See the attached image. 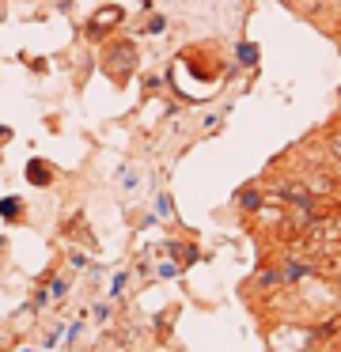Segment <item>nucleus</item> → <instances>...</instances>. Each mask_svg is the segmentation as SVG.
<instances>
[{
    "label": "nucleus",
    "instance_id": "obj_1",
    "mask_svg": "<svg viewBox=\"0 0 341 352\" xmlns=\"http://www.w3.org/2000/svg\"><path fill=\"white\" fill-rule=\"evenodd\" d=\"M121 19H125V8H121V4H103V8L87 19V38H106L114 27H121Z\"/></svg>",
    "mask_w": 341,
    "mask_h": 352
},
{
    "label": "nucleus",
    "instance_id": "obj_2",
    "mask_svg": "<svg viewBox=\"0 0 341 352\" xmlns=\"http://www.w3.org/2000/svg\"><path fill=\"white\" fill-rule=\"evenodd\" d=\"M23 175H27L30 186H38V190H45V186H53V167L45 160H27V167H23Z\"/></svg>",
    "mask_w": 341,
    "mask_h": 352
},
{
    "label": "nucleus",
    "instance_id": "obj_3",
    "mask_svg": "<svg viewBox=\"0 0 341 352\" xmlns=\"http://www.w3.org/2000/svg\"><path fill=\"white\" fill-rule=\"evenodd\" d=\"M262 205H265V190H258V186H247V190L235 193V208H239V212H247V216H254Z\"/></svg>",
    "mask_w": 341,
    "mask_h": 352
},
{
    "label": "nucleus",
    "instance_id": "obj_4",
    "mask_svg": "<svg viewBox=\"0 0 341 352\" xmlns=\"http://www.w3.org/2000/svg\"><path fill=\"white\" fill-rule=\"evenodd\" d=\"M118 65H129V69L136 65V50L129 46V42H118V46H110V54H106V69H110L114 76H118Z\"/></svg>",
    "mask_w": 341,
    "mask_h": 352
},
{
    "label": "nucleus",
    "instance_id": "obj_5",
    "mask_svg": "<svg viewBox=\"0 0 341 352\" xmlns=\"http://www.w3.org/2000/svg\"><path fill=\"white\" fill-rule=\"evenodd\" d=\"M254 288H258V292H277V288H285V276H280V265H262V269H258Z\"/></svg>",
    "mask_w": 341,
    "mask_h": 352
},
{
    "label": "nucleus",
    "instance_id": "obj_6",
    "mask_svg": "<svg viewBox=\"0 0 341 352\" xmlns=\"http://www.w3.org/2000/svg\"><path fill=\"white\" fill-rule=\"evenodd\" d=\"M23 208V197H0V220H19Z\"/></svg>",
    "mask_w": 341,
    "mask_h": 352
},
{
    "label": "nucleus",
    "instance_id": "obj_7",
    "mask_svg": "<svg viewBox=\"0 0 341 352\" xmlns=\"http://www.w3.org/2000/svg\"><path fill=\"white\" fill-rule=\"evenodd\" d=\"M341 329V314H333L330 322H322V326H315V341H333Z\"/></svg>",
    "mask_w": 341,
    "mask_h": 352
},
{
    "label": "nucleus",
    "instance_id": "obj_8",
    "mask_svg": "<svg viewBox=\"0 0 341 352\" xmlns=\"http://www.w3.org/2000/svg\"><path fill=\"white\" fill-rule=\"evenodd\" d=\"M235 57H239V65L247 69V65L258 61V46H250V42H239V50H235Z\"/></svg>",
    "mask_w": 341,
    "mask_h": 352
},
{
    "label": "nucleus",
    "instance_id": "obj_9",
    "mask_svg": "<svg viewBox=\"0 0 341 352\" xmlns=\"http://www.w3.org/2000/svg\"><path fill=\"white\" fill-rule=\"evenodd\" d=\"M326 148H330V160H333V167L341 170V129H338V133H330V140H326Z\"/></svg>",
    "mask_w": 341,
    "mask_h": 352
},
{
    "label": "nucleus",
    "instance_id": "obj_10",
    "mask_svg": "<svg viewBox=\"0 0 341 352\" xmlns=\"http://www.w3.org/2000/svg\"><path fill=\"white\" fill-rule=\"evenodd\" d=\"M156 273L163 276V280H174V276H182V269H178V261H159Z\"/></svg>",
    "mask_w": 341,
    "mask_h": 352
},
{
    "label": "nucleus",
    "instance_id": "obj_11",
    "mask_svg": "<svg viewBox=\"0 0 341 352\" xmlns=\"http://www.w3.org/2000/svg\"><path fill=\"white\" fill-rule=\"evenodd\" d=\"M156 216L159 220H171V197H167V193H156Z\"/></svg>",
    "mask_w": 341,
    "mask_h": 352
},
{
    "label": "nucleus",
    "instance_id": "obj_12",
    "mask_svg": "<svg viewBox=\"0 0 341 352\" xmlns=\"http://www.w3.org/2000/svg\"><path fill=\"white\" fill-rule=\"evenodd\" d=\"M167 31V16H152L148 27H144V34H163Z\"/></svg>",
    "mask_w": 341,
    "mask_h": 352
},
{
    "label": "nucleus",
    "instance_id": "obj_13",
    "mask_svg": "<svg viewBox=\"0 0 341 352\" xmlns=\"http://www.w3.org/2000/svg\"><path fill=\"white\" fill-rule=\"evenodd\" d=\"M65 292H68V280H61V276H57V280L50 284V299H65Z\"/></svg>",
    "mask_w": 341,
    "mask_h": 352
},
{
    "label": "nucleus",
    "instance_id": "obj_14",
    "mask_svg": "<svg viewBox=\"0 0 341 352\" xmlns=\"http://www.w3.org/2000/svg\"><path fill=\"white\" fill-rule=\"evenodd\" d=\"M125 284H129V273H118V276H114V288H110V296L118 299L121 292H125Z\"/></svg>",
    "mask_w": 341,
    "mask_h": 352
},
{
    "label": "nucleus",
    "instance_id": "obj_15",
    "mask_svg": "<svg viewBox=\"0 0 341 352\" xmlns=\"http://www.w3.org/2000/svg\"><path fill=\"white\" fill-rule=\"evenodd\" d=\"M91 314H95L99 322H110V303H95V307H91Z\"/></svg>",
    "mask_w": 341,
    "mask_h": 352
},
{
    "label": "nucleus",
    "instance_id": "obj_16",
    "mask_svg": "<svg viewBox=\"0 0 341 352\" xmlns=\"http://www.w3.org/2000/svg\"><path fill=\"white\" fill-rule=\"evenodd\" d=\"M61 333H65V329H53V333H45V341H42V344H45V349H53V344L61 341Z\"/></svg>",
    "mask_w": 341,
    "mask_h": 352
},
{
    "label": "nucleus",
    "instance_id": "obj_17",
    "mask_svg": "<svg viewBox=\"0 0 341 352\" xmlns=\"http://www.w3.org/2000/svg\"><path fill=\"white\" fill-rule=\"evenodd\" d=\"M4 140H12V129H4V125H0V144H4Z\"/></svg>",
    "mask_w": 341,
    "mask_h": 352
},
{
    "label": "nucleus",
    "instance_id": "obj_18",
    "mask_svg": "<svg viewBox=\"0 0 341 352\" xmlns=\"http://www.w3.org/2000/svg\"><path fill=\"white\" fill-rule=\"evenodd\" d=\"M338 314H341V284H338Z\"/></svg>",
    "mask_w": 341,
    "mask_h": 352
},
{
    "label": "nucleus",
    "instance_id": "obj_19",
    "mask_svg": "<svg viewBox=\"0 0 341 352\" xmlns=\"http://www.w3.org/2000/svg\"><path fill=\"white\" fill-rule=\"evenodd\" d=\"M23 352H30V349H23Z\"/></svg>",
    "mask_w": 341,
    "mask_h": 352
},
{
    "label": "nucleus",
    "instance_id": "obj_20",
    "mask_svg": "<svg viewBox=\"0 0 341 352\" xmlns=\"http://www.w3.org/2000/svg\"><path fill=\"white\" fill-rule=\"evenodd\" d=\"M288 4H292V0H288Z\"/></svg>",
    "mask_w": 341,
    "mask_h": 352
}]
</instances>
